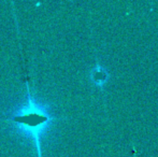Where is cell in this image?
Wrapping results in <instances>:
<instances>
[{
	"label": "cell",
	"mask_w": 158,
	"mask_h": 157,
	"mask_svg": "<svg viewBox=\"0 0 158 157\" xmlns=\"http://www.w3.org/2000/svg\"><path fill=\"white\" fill-rule=\"evenodd\" d=\"M92 79L94 80V82L96 84L102 85V84L108 80V73H106V71L103 68H101L100 66H97V67L93 70Z\"/></svg>",
	"instance_id": "1"
}]
</instances>
